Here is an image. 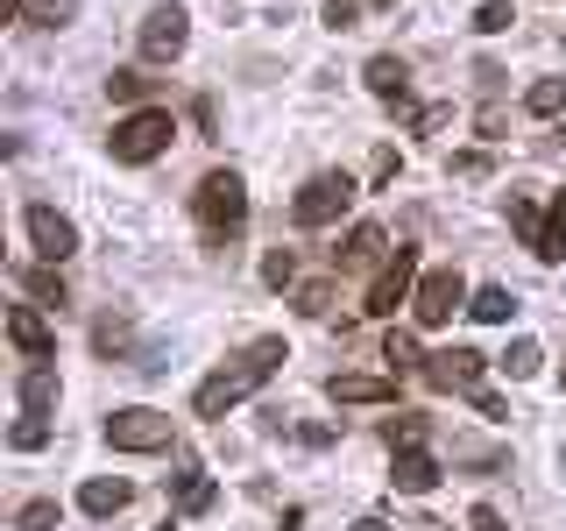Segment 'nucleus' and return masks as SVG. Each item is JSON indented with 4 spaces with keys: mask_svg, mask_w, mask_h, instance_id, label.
I'll use <instances>...</instances> for the list:
<instances>
[{
    "mask_svg": "<svg viewBox=\"0 0 566 531\" xmlns=\"http://www.w3.org/2000/svg\"><path fill=\"white\" fill-rule=\"evenodd\" d=\"M170 142H177V114H170V106H135L128 121H114L106 149H114V164H156Z\"/></svg>",
    "mask_w": 566,
    "mask_h": 531,
    "instance_id": "obj_2",
    "label": "nucleus"
},
{
    "mask_svg": "<svg viewBox=\"0 0 566 531\" xmlns=\"http://www.w3.org/2000/svg\"><path fill=\"white\" fill-rule=\"evenodd\" d=\"M149 93H156L149 71H114V79H106V100H120V106H142Z\"/></svg>",
    "mask_w": 566,
    "mask_h": 531,
    "instance_id": "obj_19",
    "label": "nucleus"
},
{
    "mask_svg": "<svg viewBox=\"0 0 566 531\" xmlns=\"http://www.w3.org/2000/svg\"><path fill=\"white\" fill-rule=\"evenodd\" d=\"M538 362H545V347H538V341H510L503 376H510V383H524V376H538Z\"/></svg>",
    "mask_w": 566,
    "mask_h": 531,
    "instance_id": "obj_21",
    "label": "nucleus"
},
{
    "mask_svg": "<svg viewBox=\"0 0 566 531\" xmlns=\"http://www.w3.org/2000/svg\"><path fill=\"white\" fill-rule=\"evenodd\" d=\"M29 291H35V305H64V277H57V262H43V270H29Z\"/></svg>",
    "mask_w": 566,
    "mask_h": 531,
    "instance_id": "obj_26",
    "label": "nucleus"
},
{
    "mask_svg": "<svg viewBox=\"0 0 566 531\" xmlns=\"http://www.w3.org/2000/svg\"><path fill=\"white\" fill-rule=\"evenodd\" d=\"M326 389H333V404H389V397H397L389 376H333Z\"/></svg>",
    "mask_w": 566,
    "mask_h": 531,
    "instance_id": "obj_16",
    "label": "nucleus"
},
{
    "mask_svg": "<svg viewBox=\"0 0 566 531\" xmlns=\"http://www.w3.org/2000/svg\"><path fill=\"white\" fill-rule=\"evenodd\" d=\"M361 8H368V0H326V8H318V22H326L333 35H347V29H361Z\"/></svg>",
    "mask_w": 566,
    "mask_h": 531,
    "instance_id": "obj_25",
    "label": "nucleus"
},
{
    "mask_svg": "<svg viewBox=\"0 0 566 531\" xmlns=\"http://www.w3.org/2000/svg\"><path fill=\"white\" fill-rule=\"evenodd\" d=\"M382 362L389 368H411L418 362V341H411V333H389V341H382Z\"/></svg>",
    "mask_w": 566,
    "mask_h": 531,
    "instance_id": "obj_34",
    "label": "nucleus"
},
{
    "mask_svg": "<svg viewBox=\"0 0 566 531\" xmlns=\"http://www.w3.org/2000/svg\"><path fill=\"white\" fill-rule=\"evenodd\" d=\"M368 8H397V0H368Z\"/></svg>",
    "mask_w": 566,
    "mask_h": 531,
    "instance_id": "obj_40",
    "label": "nucleus"
},
{
    "mask_svg": "<svg viewBox=\"0 0 566 531\" xmlns=\"http://www.w3.org/2000/svg\"><path fill=\"white\" fill-rule=\"evenodd\" d=\"M185 43H191V14L177 8V0L149 8V22H142V58H149V64H170V58H185Z\"/></svg>",
    "mask_w": 566,
    "mask_h": 531,
    "instance_id": "obj_8",
    "label": "nucleus"
},
{
    "mask_svg": "<svg viewBox=\"0 0 566 531\" xmlns=\"http://www.w3.org/2000/svg\"><path fill=\"white\" fill-rule=\"evenodd\" d=\"M468 397H474V412H482V418H510V404L495 397V389H468Z\"/></svg>",
    "mask_w": 566,
    "mask_h": 531,
    "instance_id": "obj_37",
    "label": "nucleus"
},
{
    "mask_svg": "<svg viewBox=\"0 0 566 531\" xmlns=\"http://www.w3.org/2000/svg\"><path fill=\"white\" fill-rule=\"evenodd\" d=\"M156 531H170V524H156Z\"/></svg>",
    "mask_w": 566,
    "mask_h": 531,
    "instance_id": "obj_41",
    "label": "nucleus"
},
{
    "mask_svg": "<svg viewBox=\"0 0 566 531\" xmlns=\"http://www.w3.org/2000/svg\"><path fill=\"white\" fill-rule=\"evenodd\" d=\"M389 447H397V454H403V447H424V418H418V412L389 418Z\"/></svg>",
    "mask_w": 566,
    "mask_h": 531,
    "instance_id": "obj_30",
    "label": "nucleus"
},
{
    "mask_svg": "<svg viewBox=\"0 0 566 531\" xmlns=\"http://www.w3.org/2000/svg\"><path fill=\"white\" fill-rule=\"evenodd\" d=\"M347 206H354V177L347 170H318V177H305V191L291 199V220L297 227H333Z\"/></svg>",
    "mask_w": 566,
    "mask_h": 531,
    "instance_id": "obj_4",
    "label": "nucleus"
},
{
    "mask_svg": "<svg viewBox=\"0 0 566 531\" xmlns=\"http://www.w3.org/2000/svg\"><path fill=\"white\" fill-rule=\"evenodd\" d=\"M510 22H517V8H510V0H482V8H474V29H482V35H503Z\"/></svg>",
    "mask_w": 566,
    "mask_h": 531,
    "instance_id": "obj_27",
    "label": "nucleus"
},
{
    "mask_svg": "<svg viewBox=\"0 0 566 531\" xmlns=\"http://www.w3.org/2000/svg\"><path fill=\"white\" fill-rule=\"evenodd\" d=\"M424 383H432V389H482V354H474V347L424 354Z\"/></svg>",
    "mask_w": 566,
    "mask_h": 531,
    "instance_id": "obj_10",
    "label": "nucleus"
},
{
    "mask_svg": "<svg viewBox=\"0 0 566 531\" xmlns=\"http://www.w3.org/2000/svg\"><path fill=\"white\" fill-rule=\"evenodd\" d=\"M191 212L206 220L212 241H220V235H241V220H248V185H241V170H206L199 191H191Z\"/></svg>",
    "mask_w": 566,
    "mask_h": 531,
    "instance_id": "obj_3",
    "label": "nucleus"
},
{
    "mask_svg": "<svg viewBox=\"0 0 566 531\" xmlns=\"http://www.w3.org/2000/svg\"><path fill=\"white\" fill-rule=\"evenodd\" d=\"M538 256H545V262H559V256H566V191L553 199V212H545V241H538Z\"/></svg>",
    "mask_w": 566,
    "mask_h": 531,
    "instance_id": "obj_22",
    "label": "nucleus"
},
{
    "mask_svg": "<svg viewBox=\"0 0 566 531\" xmlns=\"http://www.w3.org/2000/svg\"><path fill=\"white\" fill-rule=\"evenodd\" d=\"M468 531H510V524H503V510H489V503H474V510H468Z\"/></svg>",
    "mask_w": 566,
    "mask_h": 531,
    "instance_id": "obj_36",
    "label": "nucleus"
},
{
    "mask_svg": "<svg viewBox=\"0 0 566 531\" xmlns=\"http://www.w3.org/2000/svg\"><path fill=\"white\" fill-rule=\"evenodd\" d=\"M29 14H35L43 29H64L71 14H78V0H29Z\"/></svg>",
    "mask_w": 566,
    "mask_h": 531,
    "instance_id": "obj_32",
    "label": "nucleus"
},
{
    "mask_svg": "<svg viewBox=\"0 0 566 531\" xmlns=\"http://www.w3.org/2000/svg\"><path fill=\"white\" fill-rule=\"evenodd\" d=\"M524 106H531V114H559V106H566V79H538V85H531V93H524Z\"/></svg>",
    "mask_w": 566,
    "mask_h": 531,
    "instance_id": "obj_24",
    "label": "nucleus"
},
{
    "mask_svg": "<svg viewBox=\"0 0 566 531\" xmlns=\"http://www.w3.org/2000/svg\"><path fill=\"white\" fill-rule=\"evenodd\" d=\"M453 170H460V177H482V170H489V156H482V149H460V156H453Z\"/></svg>",
    "mask_w": 566,
    "mask_h": 531,
    "instance_id": "obj_38",
    "label": "nucleus"
},
{
    "mask_svg": "<svg viewBox=\"0 0 566 531\" xmlns=\"http://www.w3.org/2000/svg\"><path fill=\"white\" fill-rule=\"evenodd\" d=\"M559 389H566V376H559Z\"/></svg>",
    "mask_w": 566,
    "mask_h": 531,
    "instance_id": "obj_42",
    "label": "nucleus"
},
{
    "mask_svg": "<svg viewBox=\"0 0 566 531\" xmlns=\"http://www.w3.org/2000/svg\"><path fill=\"white\" fill-rule=\"evenodd\" d=\"M212 496H220V489H212V475L199 468V460H185V468L170 475V510H177V518H206Z\"/></svg>",
    "mask_w": 566,
    "mask_h": 531,
    "instance_id": "obj_11",
    "label": "nucleus"
},
{
    "mask_svg": "<svg viewBox=\"0 0 566 531\" xmlns=\"http://www.w3.org/2000/svg\"><path fill=\"white\" fill-rule=\"evenodd\" d=\"M128 482H120V475H93V482H78V510L85 518H120V510H128Z\"/></svg>",
    "mask_w": 566,
    "mask_h": 531,
    "instance_id": "obj_14",
    "label": "nucleus"
},
{
    "mask_svg": "<svg viewBox=\"0 0 566 531\" xmlns=\"http://www.w3.org/2000/svg\"><path fill=\"white\" fill-rule=\"evenodd\" d=\"M50 524H57V503H50V496H35V503L14 510V531H50Z\"/></svg>",
    "mask_w": 566,
    "mask_h": 531,
    "instance_id": "obj_28",
    "label": "nucleus"
},
{
    "mask_svg": "<svg viewBox=\"0 0 566 531\" xmlns=\"http://www.w3.org/2000/svg\"><path fill=\"white\" fill-rule=\"evenodd\" d=\"M50 404H57V376H50V368H29L22 376V412L50 418Z\"/></svg>",
    "mask_w": 566,
    "mask_h": 531,
    "instance_id": "obj_18",
    "label": "nucleus"
},
{
    "mask_svg": "<svg viewBox=\"0 0 566 531\" xmlns=\"http://www.w3.org/2000/svg\"><path fill=\"white\" fill-rule=\"evenodd\" d=\"M291 277H297V256H291V248H270V256H262V283H276V291H283Z\"/></svg>",
    "mask_w": 566,
    "mask_h": 531,
    "instance_id": "obj_31",
    "label": "nucleus"
},
{
    "mask_svg": "<svg viewBox=\"0 0 566 531\" xmlns=\"http://www.w3.org/2000/svg\"><path fill=\"white\" fill-rule=\"evenodd\" d=\"M361 79H368V93H376L382 106H403V100H411V64H403V58H368Z\"/></svg>",
    "mask_w": 566,
    "mask_h": 531,
    "instance_id": "obj_15",
    "label": "nucleus"
},
{
    "mask_svg": "<svg viewBox=\"0 0 566 531\" xmlns=\"http://www.w3.org/2000/svg\"><path fill=\"white\" fill-rule=\"evenodd\" d=\"M106 447L114 454H164L170 447V418L149 412V404H128V412L106 418Z\"/></svg>",
    "mask_w": 566,
    "mask_h": 531,
    "instance_id": "obj_5",
    "label": "nucleus"
},
{
    "mask_svg": "<svg viewBox=\"0 0 566 531\" xmlns=\"http://www.w3.org/2000/svg\"><path fill=\"white\" fill-rule=\"evenodd\" d=\"M411 298H418V248H397V256L382 262V277L368 283V305L361 312L397 319V305H411Z\"/></svg>",
    "mask_w": 566,
    "mask_h": 531,
    "instance_id": "obj_7",
    "label": "nucleus"
},
{
    "mask_svg": "<svg viewBox=\"0 0 566 531\" xmlns=\"http://www.w3.org/2000/svg\"><path fill=\"white\" fill-rule=\"evenodd\" d=\"M468 312H474V319H482V326H503V319H510V312H517V298H510V291H503V283H489V291H474V305H468Z\"/></svg>",
    "mask_w": 566,
    "mask_h": 531,
    "instance_id": "obj_20",
    "label": "nucleus"
},
{
    "mask_svg": "<svg viewBox=\"0 0 566 531\" xmlns=\"http://www.w3.org/2000/svg\"><path fill=\"white\" fill-rule=\"evenodd\" d=\"M474 298H468V277L460 270H424L418 277V298H411V312H418V326H447L453 312H468Z\"/></svg>",
    "mask_w": 566,
    "mask_h": 531,
    "instance_id": "obj_6",
    "label": "nucleus"
},
{
    "mask_svg": "<svg viewBox=\"0 0 566 531\" xmlns=\"http://www.w3.org/2000/svg\"><path fill=\"white\" fill-rule=\"evenodd\" d=\"M93 347H99V354L128 347V319H99V326H93Z\"/></svg>",
    "mask_w": 566,
    "mask_h": 531,
    "instance_id": "obj_33",
    "label": "nucleus"
},
{
    "mask_svg": "<svg viewBox=\"0 0 566 531\" xmlns=\"http://www.w3.org/2000/svg\"><path fill=\"white\" fill-rule=\"evenodd\" d=\"M14 454H35V447H50V418H35V412H22V418H14Z\"/></svg>",
    "mask_w": 566,
    "mask_h": 531,
    "instance_id": "obj_23",
    "label": "nucleus"
},
{
    "mask_svg": "<svg viewBox=\"0 0 566 531\" xmlns=\"http://www.w3.org/2000/svg\"><path fill=\"white\" fill-rule=\"evenodd\" d=\"M354 531H389V524H382V518H361V524H354Z\"/></svg>",
    "mask_w": 566,
    "mask_h": 531,
    "instance_id": "obj_39",
    "label": "nucleus"
},
{
    "mask_svg": "<svg viewBox=\"0 0 566 531\" xmlns=\"http://www.w3.org/2000/svg\"><path fill=\"white\" fill-rule=\"evenodd\" d=\"M326 305H333V283H305V291H297V312L305 319H318Z\"/></svg>",
    "mask_w": 566,
    "mask_h": 531,
    "instance_id": "obj_35",
    "label": "nucleus"
},
{
    "mask_svg": "<svg viewBox=\"0 0 566 531\" xmlns=\"http://www.w3.org/2000/svg\"><path fill=\"white\" fill-rule=\"evenodd\" d=\"M382 256V227H354V235L340 241V248H333V262H340V270H368V262H376Z\"/></svg>",
    "mask_w": 566,
    "mask_h": 531,
    "instance_id": "obj_17",
    "label": "nucleus"
},
{
    "mask_svg": "<svg viewBox=\"0 0 566 531\" xmlns=\"http://www.w3.org/2000/svg\"><path fill=\"white\" fill-rule=\"evenodd\" d=\"M276 368H283V341H255L248 354H234V362H227L220 376H206V383H199L191 412H199V418H227L234 404H248V397H255V389L270 383Z\"/></svg>",
    "mask_w": 566,
    "mask_h": 531,
    "instance_id": "obj_1",
    "label": "nucleus"
},
{
    "mask_svg": "<svg viewBox=\"0 0 566 531\" xmlns=\"http://www.w3.org/2000/svg\"><path fill=\"white\" fill-rule=\"evenodd\" d=\"M22 220H29V241H35V256H43V262H64L71 248H78V227H71L57 206H29Z\"/></svg>",
    "mask_w": 566,
    "mask_h": 531,
    "instance_id": "obj_9",
    "label": "nucleus"
},
{
    "mask_svg": "<svg viewBox=\"0 0 566 531\" xmlns=\"http://www.w3.org/2000/svg\"><path fill=\"white\" fill-rule=\"evenodd\" d=\"M389 489H397V496H424V489H439V460L424 454V447H403V454H397V468H389Z\"/></svg>",
    "mask_w": 566,
    "mask_h": 531,
    "instance_id": "obj_13",
    "label": "nucleus"
},
{
    "mask_svg": "<svg viewBox=\"0 0 566 531\" xmlns=\"http://www.w3.org/2000/svg\"><path fill=\"white\" fill-rule=\"evenodd\" d=\"M510 227H517V235H524L531 248L545 241V220H538V206H531V199H510Z\"/></svg>",
    "mask_w": 566,
    "mask_h": 531,
    "instance_id": "obj_29",
    "label": "nucleus"
},
{
    "mask_svg": "<svg viewBox=\"0 0 566 531\" xmlns=\"http://www.w3.org/2000/svg\"><path fill=\"white\" fill-rule=\"evenodd\" d=\"M8 341L29 354V362H50V354H57V333H50V319L35 312V305H14L8 312Z\"/></svg>",
    "mask_w": 566,
    "mask_h": 531,
    "instance_id": "obj_12",
    "label": "nucleus"
}]
</instances>
